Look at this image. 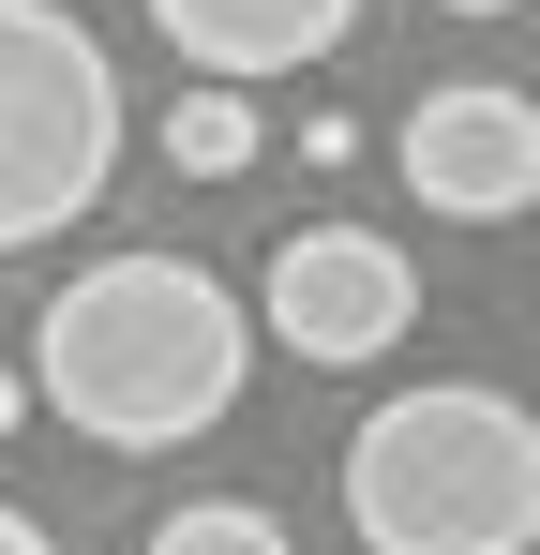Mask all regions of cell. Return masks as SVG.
I'll use <instances>...</instances> for the list:
<instances>
[{
  "mask_svg": "<svg viewBox=\"0 0 540 555\" xmlns=\"http://www.w3.org/2000/svg\"><path fill=\"white\" fill-rule=\"evenodd\" d=\"M30 405H61V436L90 451H180L241 405L256 375V315L241 285L195 256H90L46 315H30Z\"/></svg>",
  "mask_w": 540,
  "mask_h": 555,
  "instance_id": "cell-1",
  "label": "cell"
},
{
  "mask_svg": "<svg viewBox=\"0 0 540 555\" xmlns=\"http://www.w3.org/2000/svg\"><path fill=\"white\" fill-rule=\"evenodd\" d=\"M360 555H540V421L480 375H421L346 436Z\"/></svg>",
  "mask_w": 540,
  "mask_h": 555,
  "instance_id": "cell-2",
  "label": "cell"
},
{
  "mask_svg": "<svg viewBox=\"0 0 540 555\" xmlns=\"http://www.w3.org/2000/svg\"><path fill=\"white\" fill-rule=\"evenodd\" d=\"M120 166V76L61 0H0V256L61 241L76 210H105Z\"/></svg>",
  "mask_w": 540,
  "mask_h": 555,
  "instance_id": "cell-3",
  "label": "cell"
},
{
  "mask_svg": "<svg viewBox=\"0 0 540 555\" xmlns=\"http://www.w3.org/2000/svg\"><path fill=\"white\" fill-rule=\"evenodd\" d=\"M406 315H421V271H406L375 225H300V241H270V271H256V331L285 361H316V375L390 361Z\"/></svg>",
  "mask_w": 540,
  "mask_h": 555,
  "instance_id": "cell-4",
  "label": "cell"
},
{
  "mask_svg": "<svg viewBox=\"0 0 540 555\" xmlns=\"http://www.w3.org/2000/svg\"><path fill=\"white\" fill-rule=\"evenodd\" d=\"M390 166H406V195H421L436 225H526L540 210V91H511V76H436V91L406 105Z\"/></svg>",
  "mask_w": 540,
  "mask_h": 555,
  "instance_id": "cell-5",
  "label": "cell"
},
{
  "mask_svg": "<svg viewBox=\"0 0 540 555\" xmlns=\"http://www.w3.org/2000/svg\"><path fill=\"white\" fill-rule=\"evenodd\" d=\"M151 30H166L210 91H256V76L331 61V46L360 30V0H151Z\"/></svg>",
  "mask_w": 540,
  "mask_h": 555,
  "instance_id": "cell-6",
  "label": "cell"
},
{
  "mask_svg": "<svg viewBox=\"0 0 540 555\" xmlns=\"http://www.w3.org/2000/svg\"><path fill=\"white\" fill-rule=\"evenodd\" d=\"M256 151H270L256 91H180V105H166V166H180V181H241Z\"/></svg>",
  "mask_w": 540,
  "mask_h": 555,
  "instance_id": "cell-7",
  "label": "cell"
},
{
  "mask_svg": "<svg viewBox=\"0 0 540 555\" xmlns=\"http://www.w3.org/2000/svg\"><path fill=\"white\" fill-rule=\"evenodd\" d=\"M151 555H300V541L270 526L256 495H180L166 526H151Z\"/></svg>",
  "mask_w": 540,
  "mask_h": 555,
  "instance_id": "cell-8",
  "label": "cell"
},
{
  "mask_svg": "<svg viewBox=\"0 0 540 555\" xmlns=\"http://www.w3.org/2000/svg\"><path fill=\"white\" fill-rule=\"evenodd\" d=\"M0 555H61V541H46V526H30V511H15V495H0Z\"/></svg>",
  "mask_w": 540,
  "mask_h": 555,
  "instance_id": "cell-9",
  "label": "cell"
},
{
  "mask_svg": "<svg viewBox=\"0 0 540 555\" xmlns=\"http://www.w3.org/2000/svg\"><path fill=\"white\" fill-rule=\"evenodd\" d=\"M15 421H30V375H15V361H0V436H15Z\"/></svg>",
  "mask_w": 540,
  "mask_h": 555,
  "instance_id": "cell-10",
  "label": "cell"
},
{
  "mask_svg": "<svg viewBox=\"0 0 540 555\" xmlns=\"http://www.w3.org/2000/svg\"><path fill=\"white\" fill-rule=\"evenodd\" d=\"M436 15H511V0H436Z\"/></svg>",
  "mask_w": 540,
  "mask_h": 555,
  "instance_id": "cell-11",
  "label": "cell"
}]
</instances>
